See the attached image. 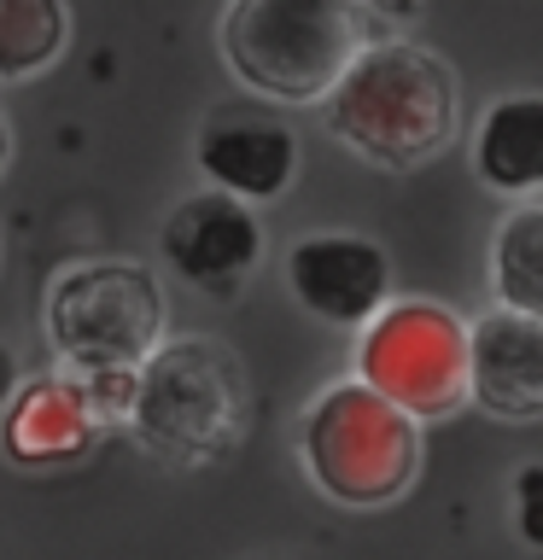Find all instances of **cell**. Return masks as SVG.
Returning <instances> with one entry per match:
<instances>
[{
  "label": "cell",
  "instance_id": "cell-1",
  "mask_svg": "<svg viewBox=\"0 0 543 560\" xmlns=\"http://www.w3.org/2000/svg\"><path fill=\"white\" fill-rule=\"evenodd\" d=\"M327 135L374 170H420L462 135V82L415 42H368L322 100Z\"/></svg>",
  "mask_w": 543,
  "mask_h": 560
},
{
  "label": "cell",
  "instance_id": "cell-2",
  "mask_svg": "<svg viewBox=\"0 0 543 560\" xmlns=\"http://www.w3.org/2000/svg\"><path fill=\"white\" fill-rule=\"evenodd\" d=\"M217 42L228 77L252 100L322 105L368 47V12L357 0H228Z\"/></svg>",
  "mask_w": 543,
  "mask_h": 560
},
{
  "label": "cell",
  "instance_id": "cell-3",
  "mask_svg": "<svg viewBox=\"0 0 543 560\" xmlns=\"http://www.w3.org/2000/svg\"><path fill=\"white\" fill-rule=\"evenodd\" d=\"M252 420V392L245 368L217 339H158V350L135 368L123 427L164 462L205 467L222 462L245 438Z\"/></svg>",
  "mask_w": 543,
  "mask_h": 560
},
{
  "label": "cell",
  "instance_id": "cell-4",
  "mask_svg": "<svg viewBox=\"0 0 543 560\" xmlns=\"http://www.w3.org/2000/svg\"><path fill=\"white\" fill-rule=\"evenodd\" d=\"M298 450H304L310 485L327 502L385 508L420 472V420L350 374L310 397L304 420H298Z\"/></svg>",
  "mask_w": 543,
  "mask_h": 560
},
{
  "label": "cell",
  "instance_id": "cell-5",
  "mask_svg": "<svg viewBox=\"0 0 543 560\" xmlns=\"http://www.w3.org/2000/svg\"><path fill=\"white\" fill-rule=\"evenodd\" d=\"M47 339L70 374H135L164 339V287L147 262H70L47 287Z\"/></svg>",
  "mask_w": 543,
  "mask_h": 560
},
{
  "label": "cell",
  "instance_id": "cell-6",
  "mask_svg": "<svg viewBox=\"0 0 543 560\" xmlns=\"http://www.w3.org/2000/svg\"><path fill=\"white\" fill-rule=\"evenodd\" d=\"M357 380L415 420H444L467 402V322L427 298L385 304L357 327Z\"/></svg>",
  "mask_w": 543,
  "mask_h": 560
},
{
  "label": "cell",
  "instance_id": "cell-7",
  "mask_svg": "<svg viewBox=\"0 0 543 560\" xmlns=\"http://www.w3.org/2000/svg\"><path fill=\"white\" fill-rule=\"evenodd\" d=\"M193 164L217 192L245 205H275L298 182V135L269 100H228L205 112L193 135Z\"/></svg>",
  "mask_w": 543,
  "mask_h": 560
},
{
  "label": "cell",
  "instance_id": "cell-8",
  "mask_svg": "<svg viewBox=\"0 0 543 560\" xmlns=\"http://www.w3.org/2000/svg\"><path fill=\"white\" fill-rule=\"evenodd\" d=\"M158 245H164V262L187 287L228 298L263 262V222H257V205L210 187V192H187L170 210L164 228H158Z\"/></svg>",
  "mask_w": 543,
  "mask_h": 560
},
{
  "label": "cell",
  "instance_id": "cell-9",
  "mask_svg": "<svg viewBox=\"0 0 543 560\" xmlns=\"http://www.w3.org/2000/svg\"><path fill=\"white\" fill-rule=\"evenodd\" d=\"M287 287L315 322L357 332L392 304V257L362 234H304L287 252Z\"/></svg>",
  "mask_w": 543,
  "mask_h": 560
},
{
  "label": "cell",
  "instance_id": "cell-10",
  "mask_svg": "<svg viewBox=\"0 0 543 560\" xmlns=\"http://www.w3.org/2000/svg\"><path fill=\"white\" fill-rule=\"evenodd\" d=\"M105 427H112V415L100 409V397L77 374L18 380L12 402L0 409V450L18 467L47 472V467L82 462L105 438Z\"/></svg>",
  "mask_w": 543,
  "mask_h": 560
},
{
  "label": "cell",
  "instance_id": "cell-11",
  "mask_svg": "<svg viewBox=\"0 0 543 560\" xmlns=\"http://www.w3.org/2000/svg\"><path fill=\"white\" fill-rule=\"evenodd\" d=\"M467 402L502 427L543 420V322L520 310H490L467 322Z\"/></svg>",
  "mask_w": 543,
  "mask_h": 560
},
{
  "label": "cell",
  "instance_id": "cell-12",
  "mask_svg": "<svg viewBox=\"0 0 543 560\" xmlns=\"http://www.w3.org/2000/svg\"><path fill=\"white\" fill-rule=\"evenodd\" d=\"M473 175L502 199H532L543 187V100L508 94L473 129Z\"/></svg>",
  "mask_w": 543,
  "mask_h": 560
},
{
  "label": "cell",
  "instance_id": "cell-13",
  "mask_svg": "<svg viewBox=\"0 0 543 560\" xmlns=\"http://www.w3.org/2000/svg\"><path fill=\"white\" fill-rule=\"evenodd\" d=\"M70 42L65 0H0V82H30Z\"/></svg>",
  "mask_w": 543,
  "mask_h": 560
},
{
  "label": "cell",
  "instance_id": "cell-14",
  "mask_svg": "<svg viewBox=\"0 0 543 560\" xmlns=\"http://www.w3.org/2000/svg\"><path fill=\"white\" fill-rule=\"evenodd\" d=\"M490 275H497V304L502 310H520V315L543 310V210H538V199H520L497 222Z\"/></svg>",
  "mask_w": 543,
  "mask_h": 560
},
{
  "label": "cell",
  "instance_id": "cell-15",
  "mask_svg": "<svg viewBox=\"0 0 543 560\" xmlns=\"http://www.w3.org/2000/svg\"><path fill=\"white\" fill-rule=\"evenodd\" d=\"M538 462L520 467V537L525 542H543V525H538Z\"/></svg>",
  "mask_w": 543,
  "mask_h": 560
},
{
  "label": "cell",
  "instance_id": "cell-16",
  "mask_svg": "<svg viewBox=\"0 0 543 560\" xmlns=\"http://www.w3.org/2000/svg\"><path fill=\"white\" fill-rule=\"evenodd\" d=\"M18 380H24V368H18V357L7 345H0V409L12 402V392H18Z\"/></svg>",
  "mask_w": 543,
  "mask_h": 560
},
{
  "label": "cell",
  "instance_id": "cell-17",
  "mask_svg": "<svg viewBox=\"0 0 543 560\" xmlns=\"http://www.w3.org/2000/svg\"><path fill=\"white\" fill-rule=\"evenodd\" d=\"M7 158H12V122H7V112H0V170H7Z\"/></svg>",
  "mask_w": 543,
  "mask_h": 560
},
{
  "label": "cell",
  "instance_id": "cell-18",
  "mask_svg": "<svg viewBox=\"0 0 543 560\" xmlns=\"http://www.w3.org/2000/svg\"><path fill=\"white\" fill-rule=\"evenodd\" d=\"M357 7H385V12H403V7H415V0H357Z\"/></svg>",
  "mask_w": 543,
  "mask_h": 560
}]
</instances>
